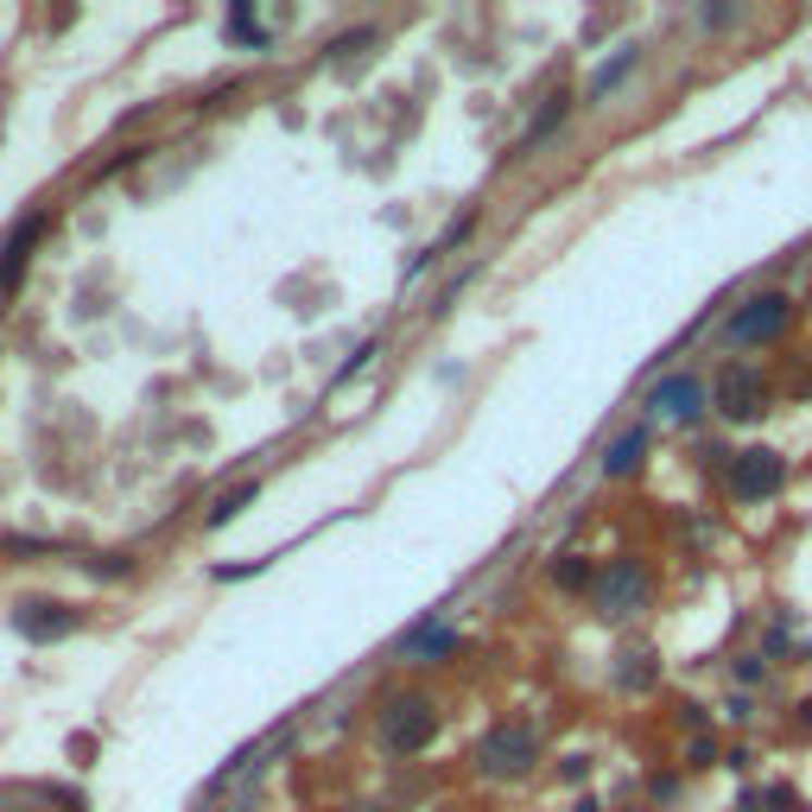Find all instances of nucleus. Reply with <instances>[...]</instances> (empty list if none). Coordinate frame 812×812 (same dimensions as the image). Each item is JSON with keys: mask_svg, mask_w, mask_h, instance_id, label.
I'll list each match as a JSON object with an SVG mask.
<instances>
[{"mask_svg": "<svg viewBox=\"0 0 812 812\" xmlns=\"http://www.w3.org/2000/svg\"><path fill=\"white\" fill-rule=\"evenodd\" d=\"M553 585H558V591H571V596L585 591V585H596L591 558H585V553H558L553 558Z\"/></svg>", "mask_w": 812, "mask_h": 812, "instance_id": "nucleus-14", "label": "nucleus"}, {"mask_svg": "<svg viewBox=\"0 0 812 812\" xmlns=\"http://www.w3.org/2000/svg\"><path fill=\"white\" fill-rule=\"evenodd\" d=\"M648 596H654L648 565H641V558H616V565L596 578V616H603V623H628V616L648 610Z\"/></svg>", "mask_w": 812, "mask_h": 812, "instance_id": "nucleus-4", "label": "nucleus"}, {"mask_svg": "<svg viewBox=\"0 0 812 812\" xmlns=\"http://www.w3.org/2000/svg\"><path fill=\"white\" fill-rule=\"evenodd\" d=\"M780 489H787V457L780 451H768V444L737 451V464H730V495L737 502H775Z\"/></svg>", "mask_w": 812, "mask_h": 812, "instance_id": "nucleus-5", "label": "nucleus"}, {"mask_svg": "<svg viewBox=\"0 0 812 812\" xmlns=\"http://www.w3.org/2000/svg\"><path fill=\"white\" fill-rule=\"evenodd\" d=\"M793 324V298L787 293H755L749 305H737L724 318V343L730 349H762V343H780Z\"/></svg>", "mask_w": 812, "mask_h": 812, "instance_id": "nucleus-2", "label": "nucleus"}, {"mask_svg": "<svg viewBox=\"0 0 812 812\" xmlns=\"http://www.w3.org/2000/svg\"><path fill=\"white\" fill-rule=\"evenodd\" d=\"M229 33L242 38V45H255V51L267 45V33L255 26V7H229Z\"/></svg>", "mask_w": 812, "mask_h": 812, "instance_id": "nucleus-18", "label": "nucleus"}, {"mask_svg": "<svg viewBox=\"0 0 812 812\" xmlns=\"http://www.w3.org/2000/svg\"><path fill=\"white\" fill-rule=\"evenodd\" d=\"M13 628H20L33 648H58V641L76 635V610L58 603V596H20V603H13Z\"/></svg>", "mask_w": 812, "mask_h": 812, "instance_id": "nucleus-6", "label": "nucleus"}, {"mask_svg": "<svg viewBox=\"0 0 812 812\" xmlns=\"http://www.w3.org/2000/svg\"><path fill=\"white\" fill-rule=\"evenodd\" d=\"M641 457H648V432L635 426V432H623V439H616L610 451H603V477H610V482L635 477V470H641Z\"/></svg>", "mask_w": 812, "mask_h": 812, "instance_id": "nucleus-11", "label": "nucleus"}, {"mask_svg": "<svg viewBox=\"0 0 812 812\" xmlns=\"http://www.w3.org/2000/svg\"><path fill=\"white\" fill-rule=\"evenodd\" d=\"M654 679H661L654 648H623V654H616V686H623V692H648Z\"/></svg>", "mask_w": 812, "mask_h": 812, "instance_id": "nucleus-12", "label": "nucleus"}, {"mask_svg": "<svg viewBox=\"0 0 812 812\" xmlns=\"http://www.w3.org/2000/svg\"><path fill=\"white\" fill-rule=\"evenodd\" d=\"M717 413L737 419V426L762 419V413H768V381H762L755 369H724L717 374Z\"/></svg>", "mask_w": 812, "mask_h": 812, "instance_id": "nucleus-7", "label": "nucleus"}, {"mask_svg": "<svg viewBox=\"0 0 812 812\" xmlns=\"http://www.w3.org/2000/svg\"><path fill=\"white\" fill-rule=\"evenodd\" d=\"M374 356H381V343H362V349H356V356H349V362L336 369V381H349V374H356V369H369Z\"/></svg>", "mask_w": 812, "mask_h": 812, "instance_id": "nucleus-20", "label": "nucleus"}, {"mask_svg": "<svg viewBox=\"0 0 812 812\" xmlns=\"http://www.w3.org/2000/svg\"><path fill=\"white\" fill-rule=\"evenodd\" d=\"M711 755H717V749H711V737H692V768H711Z\"/></svg>", "mask_w": 812, "mask_h": 812, "instance_id": "nucleus-23", "label": "nucleus"}, {"mask_svg": "<svg viewBox=\"0 0 812 812\" xmlns=\"http://www.w3.org/2000/svg\"><path fill=\"white\" fill-rule=\"evenodd\" d=\"M374 38H381L374 26H356V33H343V38L331 45V58H336V64H349V58H362V51H369Z\"/></svg>", "mask_w": 812, "mask_h": 812, "instance_id": "nucleus-17", "label": "nucleus"}, {"mask_svg": "<svg viewBox=\"0 0 812 812\" xmlns=\"http://www.w3.org/2000/svg\"><path fill=\"white\" fill-rule=\"evenodd\" d=\"M635 64H641V45H616V58H610V64H596L591 96H610V89H616V83H623V76L635 71Z\"/></svg>", "mask_w": 812, "mask_h": 812, "instance_id": "nucleus-13", "label": "nucleus"}, {"mask_svg": "<svg viewBox=\"0 0 812 812\" xmlns=\"http://www.w3.org/2000/svg\"><path fill=\"white\" fill-rule=\"evenodd\" d=\"M762 673H768V661H762V654H755V661H742V666H737V679H742V686H755Z\"/></svg>", "mask_w": 812, "mask_h": 812, "instance_id": "nucleus-22", "label": "nucleus"}, {"mask_svg": "<svg viewBox=\"0 0 812 812\" xmlns=\"http://www.w3.org/2000/svg\"><path fill=\"white\" fill-rule=\"evenodd\" d=\"M432 737H439V704L426 692H394L381 704V749L387 755H419V749H432Z\"/></svg>", "mask_w": 812, "mask_h": 812, "instance_id": "nucleus-1", "label": "nucleus"}, {"mask_svg": "<svg viewBox=\"0 0 812 812\" xmlns=\"http://www.w3.org/2000/svg\"><path fill=\"white\" fill-rule=\"evenodd\" d=\"M565 114H571V96H565V89H558V96H546V109L533 114V127H527V140H520V152H527V147H540V140L553 134V127L565 121Z\"/></svg>", "mask_w": 812, "mask_h": 812, "instance_id": "nucleus-15", "label": "nucleus"}, {"mask_svg": "<svg viewBox=\"0 0 812 812\" xmlns=\"http://www.w3.org/2000/svg\"><path fill=\"white\" fill-rule=\"evenodd\" d=\"M45 210H33L26 222H13V235L0 242V298H13L20 293V280H26V267H33V248H38V235H45Z\"/></svg>", "mask_w": 812, "mask_h": 812, "instance_id": "nucleus-8", "label": "nucleus"}, {"mask_svg": "<svg viewBox=\"0 0 812 812\" xmlns=\"http://www.w3.org/2000/svg\"><path fill=\"white\" fill-rule=\"evenodd\" d=\"M558 775H565V780H585V775H591V755H565V762H558Z\"/></svg>", "mask_w": 812, "mask_h": 812, "instance_id": "nucleus-21", "label": "nucleus"}, {"mask_svg": "<svg viewBox=\"0 0 812 812\" xmlns=\"http://www.w3.org/2000/svg\"><path fill=\"white\" fill-rule=\"evenodd\" d=\"M699 406H704V381H699V374H666V381L648 387V413H654V419L686 426V419H699Z\"/></svg>", "mask_w": 812, "mask_h": 812, "instance_id": "nucleus-10", "label": "nucleus"}, {"mask_svg": "<svg viewBox=\"0 0 812 812\" xmlns=\"http://www.w3.org/2000/svg\"><path fill=\"white\" fill-rule=\"evenodd\" d=\"M464 648V635L451 623H419V628H406L401 641H394V661H406V666H439V661H451Z\"/></svg>", "mask_w": 812, "mask_h": 812, "instance_id": "nucleus-9", "label": "nucleus"}, {"mask_svg": "<svg viewBox=\"0 0 812 812\" xmlns=\"http://www.w3.org/2000/svg\"><path fill=\"white\" fill-rule=\"evenodd\" d=\"M800 737H812V699L800 704Z\"/></svg>", "mask_w": 812, "mask_h": 812, "instance_id": "nucleus-24", "label": "nucleus"}, {"mask_svg": "<svg viewBox=\"0 0 812 812\" xmlns=\"http://www.w3.org/2000/svg\"><path fill=\"white\" fill-rule=\"evenodd\" d=\"M89 571H96V578H127V571H134V558H127V553H102Z\"/></svg>", "mask_w": 812, "mask_h": 812, "instance_id": "nucleus-19", "label": "nucleus"}, {"mask_svg": "<svg viewBox=\"0 0 812 812\" xmlns=\"http://www.w3.org/2000/svg\"><path fill=\"white\" fill-rule=\"evenodd\" d=\"M533 762H540V730H527V724H495V730L477 737V768L482 775L520 780V775H533Z\"/></svg>", "mask_w": 812, "mask_h": 812, "instance_id": "nucleus-3", "label": "nucleus"}, {"mask_svg": "<svg viewBox=\"0 0 812 812\" xmlns=\"http://www.w3.org/2000/svg\"><path fill=\"white\" fill-rule=\"evenodd\" d=\"M255 495H260V482H255V477H248V482H235V489H222V495H217V508H210V527L235 520L242 508H248V502H255Z\"/></svg>", "mask_w": 812, "mask_h": 812, "instance_id": "nucleus-16", "label": "nucleus"}]
</instances>
